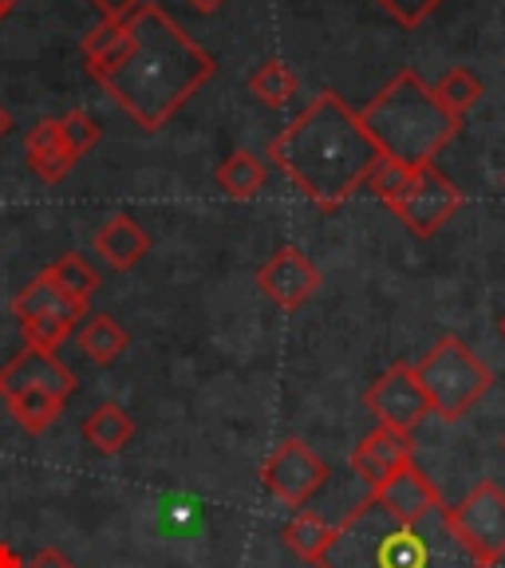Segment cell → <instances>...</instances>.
Returning a JSON list of instances; mask_svg holds the SVG:
<instances>
[{"instance_id":"obj_36","label":"cell","mask_w":505,"mask_h":568,"mask_svg":"<svg viewBox=\"0 0 505 568\" xmlns=\"http://www.w3.org/2000/svg\"><path fill=\"white\" fill-rule=\"evenodd\" d=\"M502 182H505V174H502Z\"/></svg>"},{"instance_id":"obj_1","label":"cell","mask_w":505,"mask_h":568,"mask_svg":"<svg viewBox=\"0 0 505 568\" xmlns=\"http://www.w3.org/2000/svg\"><path fill=\"white\" fill-rule=\"evenodd\" d=\"M213 55L159 4L131 17V52L95 75V83L123 106L142 131H159L213 80Z\"/></svg>"},{"instance_id":"obj_9","label":"cell","mask_w":505,"mask_h":568,"mask_svg":"<svg viewBox=\"0 0 505 568\" xmlns=\"http://www.w3.org/2000/svg\"><path fill=\"white\" fill-rule=\"evenodd\" d=\"M329 474H332L329 462L320 458L304 438H284L265 458V466H261L265 489L276 501H284V506H293V509L309 506L312 497H316V489L329 481Z\"/></svg>"},{"instance_id":"obj_13","label":"cell","mask_w":505,"mask_h":568,"mask_svg":"<svg viewBox=\"0 0 505 568\" xmlns=\"http://www.w3.org/2000/svg\"><path fill=\"white\" fill-rule=\"evenodd\" d=\"M415 462V443L403 430L391 426H375L372 435H364V443L352 450V474L367 486H383L391 474H400L403 466Z\"/></svg>"},{"instance_id":"obj_22","label":"cell","mask_w":505,"mask_h":568,"mask_svg":"<svg viewBox=\"0 0 505 568\" xmlns=\"http://www.w3.org/2000/svg\"><path fill=\"white\" fill-rule=\"evenodd\" d=\"M75 339H80V352L99 367L115 364L119 355L127 352V344H131L127 332L119 328V320H111V316H88V324L75 332Z\"/></svg>"},{"instance_id":"obj_14","label":"cell","mask_w":505,"mask_h":568,"mask_svg":"<svg viewBox=\"0 0 505 568\" xmlns=\"http://www.w3.org/2000/svg\"><path fill=\"white\" fill-rule=\"evenodd\" d=\"M24 159H28V166H32V174L44 178L48 186L63 182V178L75 170V162H80L63 146L60 119H40V123L24 134Z\"/></svg>"},{"instance_id":"obj_21","label":"cell","mask_w":505,"mask_h":568,"mask_svg":"<svg viewBox=\"0 0 505 568\" xmlns=\"http://www.w3.org/2000/svg\"><path fill=\"white\" fill-rule=\"evenodd\" d=\"M44 276L55 284V293H60L63 301L80 304V308H88L91 293L99 288V273L80 257V253H63L60 261H52V265L44 268Z\"/></svg>"},{"instance_id":"obj_35","label":"cell","mask_w":505,"mask_h":568,"mask_svg":"<svg viewBox=\"0 0 505 568\" xmlns=\"http://www.w3.org/2000/svg\"><path fill=\"white\" fill-rule=\"evenodd\" d=\"M502 336H505V316H502Z\"/></svg>"},{"instance_id":"obj_20","label":"cell","mask_w":505,"mask_h":568,"mask_svg":"<svg viewBox=\"0 0 505 568\" xmlns=\"http://www.w3.org/2000/svg\"><path fill=\"white\" fill-rule=\"evenodd\" d=\"M284 545L296 552L301 560H309V565H320L324 560V552L332 549V541H336V525H329L324 517L309 514V509H296V517L289 525H284Z\"/></svg>"},{"instance_id":"obj_7","label":"cell","mask_w":505,"mask_h":568,"mask_svg":"<svg viewBox=\"0 0 505 568\" xmlns=\"http://www.w3.org/2000/svg\"><path fill=\"white\" fill-rule=\"evenodd\" d=\"M462 190L454 186L451 178L438 166H423L411 170L407 186L400 190V197H391L387 210L407 225L415 237H435L454 213L462 210Z\"/></svg>"},{"instance_id":"obj_33","label":"cell","mask_w":505,"mask_h":568,"mask_svg":"<svg viewBox=\"0 0 505 568\" xmlns=\"http://www.w3.org/2000/svg\"><path fill=\"white\" fill-rule=\"evenodd\" d=\"M9 131H12V115L4 111V106H0V139H4Z\"/></svg>"},{"instance_id":"obj_8","label":"cell","mask_w":505,"mask_h":568,"mask_svg":"<svg viewBox=\"0 0 505 568\" xmlns=\"http://www.w3.org/2000/svg\"><path fill=\"white\" fill-rule=\"evenodd\" d=\"M451 509V525L462 545L486 568L505 560V489L497 481H478L471 494Z\"/></svg>"},{"instance_id":"obj_18","label":"cell","mask_w":505,"mask_h":568,"mask_svg":"<svg viewBox=\"0 0 505 568\" xmlns=\"http://www.w3.org/2000/svg\"><path fill=\"white\" fill-rule=\"evenodd\" d=\"M88 308H80V304H55V308L40 312V316H28L20 320V332H24V344L28 347H40V352H55V347H63V339L75 332V320L83 316Z\"/></svg>"},{"instance_id":"obj_24","label":"cell","mask_w":505,"mask_h":568,"mask_svg":"<svg viewBox=\"0 0 505 568\" xmlns=\"http://www.w3.org/2000/svg\"><path fill=\"white\" fill-rule=\"evenodd\" d=\"M249 91L265 106H284L296 95V75L284 60H265L253 75H249Z\"/></svg>"},{"instance_id":"obj_10","label":"cell","mask_w":505,"mask_h":568,"mask_svg":"<svg viewBox=\"0 0 505 568\" xmlns=\"http://www.w3.org/2000/svg\"><path fill=\"white\" fill-rule=\"evenodd\" d=\"M364 407L372 410L380 426L403 430V435H411V430L423 426L426 415H431V403H426L411 364H391L387 372L364 390Z\"/></svg>"},{"instance_id":"obj_27","label":"cell","mask_w":505,"mask_h":568,"mask_svg":"<svg viewBox=\"0 0 505 568\" xmlns=\"http://www.w3.org/2000/svg\"><path fill=\"white\" fill-rule=\"evenodd\" d=\"M407 178H411V170H403L400 162L380 159V166H375L372 178H367V190H372V194L387 205L391 197H400V190L407 186Z\"/></svg>"},{"instance_id":"obj_4","label":"cell","mask_w":505,"mask_h":568,"mask_svg":"<svg viewBox=\"0 0 505 568\" xmlns=\"http://www.w3.org/2000/svg\"><path fill=\"white\" fill-rule=\"evenodd\" d=\"M360 123H364L367 139L380 146L383 159L400 162L403 170L435 166V159L462 131V119L451 115V111L438 103L435 88L411 68H403L400 75L360 111Z\"/></svg>"},{"instance_id":"obj_16","label":"cell","mask_w":505,"mask_h":568,"mask_svg":"<svg viewBox=\"0 0 505 568\" xmlns=\"http://www.w3.org/2000/svg\"><path fill=\"white\" fill-rule=\"evenodd\" d=\"M127 52H131V20L103 17L88 36H83V63H88L91 80L103 75L107 68H115Z\"/></svg>"},{"instance_id":"obj_25","label":"cell","mask_w":505,"mask_h":568,"mask_svg":"<svg viewBox=\"0 0 505 568\" xmlns=\"http://www.w3.org/2000/svg\"><path fill=\"white\" fill-rule=\"evenodd\" d=\"M55 304H63V296L55 293V284L48 281L44 273H36L32 281L20 288L17 296H12V316L17 320H28V316H40V312L55 308Z\"/></svg>"},{"instance_id":"obj_15","label":"cell","mask_w":505,"mask_h":568,"mask_svg":"<svg viewBox=\"0 0 505 568\" xmlns=\"http://www.w3.org/2000/svg\"><path fill=\"white\" fill-rule=\"evenodd\" d=\"M95 253H103V261L119 273L139 265L147 253H151V233L142 230L134 217L119 213V217H107L95 230Z\"/></svg>"},{"instance_id":"obj_2","label":"cell","mask_w":505,"mask_h":568,"mask_svg":"<svg viewBox=\"0 0 505 568\" xmlns=\"http://www.w3.org/2000/svg\"><path fill=\"white\" fill-rule=\"evenodd\" d=\"M269 159L320 213H336L380 166V146L367 139L360 111L340 91H320L293 123L269 142Z\"/></svg>"},{"instance_id":"obj_34","label":"cell","mask_w":505,"mask_h":568,"mask_svg":"<svg viewBox=\"0 0 505 568\" xmlns=\"http://www.w3.org/2000/svg\"><path fill=\"white\" fill-rule=\"evenodd\" d=\"M12 9H17V0H0V20L9 17V12H12Z\"/></svg>"},{"instance_id":"obj_26","label":"cell","mask_w":505,"mask_h":568,"mask_svg":"<svg viewBox=\"0 0 505 568\" xmlns=\"http://www.w3.org/2000/svg\"><path fill=\"white\" fill-rule=\"evenodd\" d=\"M60 134H63V146H68L75 159H83L88 151H95V142L103 139V131H99V123L88 115V111H68V115L60 119Z\"/></svg>"},{"instance_id":"obj_6","label":"cell","mask_w":505,"mask_h":568,"mask_svg":"<svg viewBox=\"0 0 505 568\" xmlns=\"http://www.w3.org/2000/svg\"><path fill=\"white\" fill-rule=\"evenodd\" d=\"M415 379L431 403V415H438L443 423L466 418L494 387V372L458 336L438 339L415 364Z\"/></svg>"},{"instance_id":"obj_11","label":"cell","mask_w":505,"mask_h":568,"mask_svg":"<svg viewBox=\"0 0 505 568\" xmlns=\"http://www.w3.org/2000/svg\"><path fill=\"white\" fill-rule=\"evenodd\" d=\"M257 284L276 308L296 312L301 304H309L312 296H316L324 276H320V268L312 265L296 245H281L273 257L257 268Z\"/></svg>"},{"instance_id":"obj_29","label":"cell","mask_w":505,"mask_h":568,"mask_svg":"<svg viewBox=\"0 0 505 568\" xmlns=\"http://www.w3.org/2000/svg\"><path fill=\"white\" fill-rule=\"evenodd\" d=\"M91 4L111 20H131L134 12H139L142 4H151V0H91Z\"/></svg>"},{"instance_id":"obj_5","label":"cell","mask_w":505,"mask_h":568,"mask_svg":"<svg viewBox=\"0 0 505 568\" xmlns=\"http://www.w3.org/2000/svg\"><path fill=\"white\" fill-rule=\"evenodd\" d=\"M75 387H80L75 372L55 352H40V347L17 352L0 372V399L9 403L12 418L28 435H44L60 418L63 403L75 395Z\"/></svg>"},{"instance_id":"obj_31","label":"cell","mask_w":505,"mask_h":568,"mask_svg":"<svg viewBox=\"0 0 505 568\" xmlns=\"http://www.w3.org/2000/svg\"><path fill=\"white\" fill-rule=\"evenodd\" d=\"M0 568H24V560H20V552L12 545H0Z\"/></svg>"},{"instance_id":"obj_3","label":"cell","mask_w":505,"mask_h":568,"mask_svg":"<svg viewBox=\"0 0 505 568\" xmlns=\"http://www.w3.org/2000/svg\"><path fill=\"white\" fill-rule=\"evenodd\" d=\"M316 568H486L451 525V509L423 521H395L372 494L336 525V541Z\"/></svg>"},{"instance_id":"obj_23","label":"cell","mask_w":505,"mask_h":568,"mask_svg":"<svg viewBox=\"0 0 505 568\" xmlns=\"http://www.w3.org/2000/svg\"><path fill=\"white\" fill-rule=\"evenodd\" d=\"M438 95V103L451 111V115L466 119L474 111V106L482 103V95H486V88H482V80L474 75L471 68H451L438 75V83H431Z\"/></svg>"},{"instance_id":"obj_32","label":"cell","mask_w":505,"mask_h":568,"mask_svg":"<svg viewBox=\"0 0 505 568\" xmlns=\"http://www.w3.org/2000/svg\"><path fill=\"white\" fill-rule=\"evenodd\" d=\"M186 4H194L198 12H213V9H222L225 0H186Z\"/></svg>"},{"instance_id":"obj_19","label":"cell","mask_w":505,"mask_h":568,"mask_svg":"<svg viewBox=\"0 0 505 568\" xmlns=\"http://www.w3.org/2000/svg\"><path fill=\"white\" fill-rule=\"evenodd\" d=\"M218 186H222L225 197L233 202H249V197H257L265 190V178H269V166L265 159H257L253 151H233L230 159L218 166Z\"/></svg>"},{"instance_id":"obj_12","label":"cell","mask_w":505,"mask_h":568,"mask_svg":"<svg viewBox=\"0 0 505 568\" xmlns=\"http://www.w3.org/2000/svg\"><path fill=\"white\" fill-rule=\"evenodd\" d=\"M372 497L387 509L391 517H395V521H423V517H431L435 509L446 506L443 494H438V486L418 470L415 462L403 466L400 474H391L383 486H375Z\"/></svg>"},{"instance_id":"obj_28","label":"cell","mask_w":505,"mask_h":568,"mask_svg":"<svg viewBox=\"0 0 505 568\" xmlns=\"http://www.w3.org/2000/svg\"><path fill=\"white\" fill-rule=\"evenodd\" d=\"M380 9L400 28H418L431 12L443 9V0H380Z\"/></svg>"},{"instance_id":"obj_30","label":"cell","mask_w":505,"mask_h":568,"mask_svg":"<svg viewBox=\"0 0 505 568\" xmlns=\"http://www.w3.org/2000/svg\"><path fill=\"white\" fill-rule=\"evenodd\" d=\"M24 568H75V560L60 549H40L32 552V560H24Z\"/></svg>"},{"instance_id":"obj_17","label":"cell","mask_w":505,"mask_h":568,"mask_svg":"<svg viewBox=\"0 0 505 568\" xmlns=\"http://www.w3.org/2000/svg\"><path fill=\"white\" fill-rule=\"evenodd\" d=\"M134 438V423L119 403H103L83 418V443L95 454H119Z\"/></svg>"}]
</instances>
